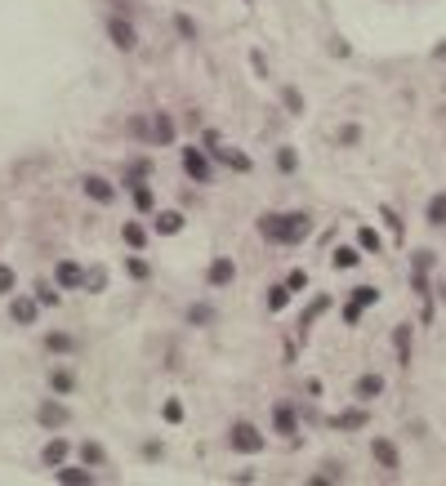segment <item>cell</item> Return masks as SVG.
I'll return each mask as SVG.
<instances>
[{"instance_id": "23", "label": "cell", "mask_w": 446, "mask_h": 486, "mask_svg": "<svg viewBox=\"0 0 446 486\" xmlns=\"http://www.w3.org/2000/svg\"><path fill=\"white\" fill-rule=\"evenodd\" d=\"M281 103L286 107H291V112L299 116V112H304V99H299V90H291V85H286V90H281Z\"/></svg>"}, {"instance_id": "38", "label": "cell", "mask_w": 446, "mask_h": 486, "mask_svg": "<svg viewBox=\"0 0 446 486\" xmlns=\"http://www.w3.org/2000/svg\"><path fill=\"white\" fill-rule=\"evenodd\" d=\"M246 5H250V0H246Z\"/></svg>"}, {"instance_id": "7", "label": "cell", "mask_w": 446, "mask_h": 486, "mask_svg": "<svg viewBox=\"0 0 446 486\" xmlns=\"http://www.w3.org/2000/svg\"><path fill=\"white\" fill-rule=\"evenodd\" d=\"M54 282L63 286V290H76V286H85V272L76 268V263H58V272H54Z\"/></svg>"}, {"instance_id": "20", "label": "cell", "mask_w": 446, "mask_h": 486, "mask_svg": "<svg viewBox=\"0 0 446 486\" xmlns=\"http://www.w3.org/2000/svg\"><path fill=\"white\" fill-rule=\"evenodd\" d=\"M214 152H219L232 169H250V156H246V152H232V148H214Z\"/></svg>"}, {"instance_id": "33", "label": "cell", "mask_w": 446, "mask_h": 486, "mask_svg": "<svg viewBox=\"0 0 446 486\" xmlns=\"http://www.w3.org/2000/svg\"><path fill=\"white\" fill-rule=\"evenodd\" d=\"M415 268H419V272L433 268V250H419V254H415Z\"/></svg>"}, {"instance_id": "29", "label": "cell", "mask_w": 446, "mask_h": 486, "mask_svg": "<svg viewBox=\"0 0 446 486\" xmlns=\"http://www.w3.org/2000/svg\"><path fill=\"white\" fill-rule=\"evenodd\" d=\"M9 290H14V268L0 263V295H9Z\"/></svg>"}, {"instance_id": "24", "label": "cell", "mask_w": 446, "mask_h": 486, "mask_svg": "<svg viewBox=\"0 0 446 486\" xmlns=\"http://www.w3.org/2000/svg\"><path fill=\"white\" fill-rule=\"evenodd\" d=\"M130 192H134V205H139V210H152V192L143 188V183H130Z\"/></svg>"}, {"instance_id": "27", "label": "cell", "mask_w": 446, "mask_h": 486, "mask_svg": "<svg viewBox=\"0 0 446 486\" xmlns=\"http://www.w3.org/2000/svg\"><path fill=\"white\" fill-rule=\"evenodd\" d=\"M50 384H54V393H71V375H67V370H54Z\"/></svg>"}, {"instance_id": "5", "label": "cell", "mask_w": 446, "mask_h": 486, "mask_svg": "<svg viewBox=\"0 0 446 486\" xmlns=\"http://www.w3.org/2000/svg\"><path fill=\"white\" fill-rule=\"evenodd\" d=\"M107 36L120 45V50H134V27L125 18H107Z\"/></svg>"}, {"instance_id": "37", "label": "cell", "mask_w": 446, "mask_h": 486, "mask_svg": "<svg viewBox=\"0 0 446 486\" xmlns=\"http://www.w3.org/2000/svg\"><path fill=\"white\" fill-rule=\"evenodd\" d=\"M286 286H291V290H304V286H308V277H304V272H291V282H286Z\"/></svg>"}, {"instance_id": "11", "label": "cell", "mask_w": 446, "mask_h": 486, "mask_svg": "<svg viewBox=\"0 0 446 486\" xmlns=\"http://www.w3.org/2000/svg\"><path fill=\"white\" fill-rule=\"evenodd\" d=\"M9 317H14L18 326H32L36 321V303L32 299H14V303H9Z\"/></svg>"}, {"instance_id": "12", "label": "cell", "mask_w": 446, "mask_h": 486, "mask_svg": "<svg viewBox=\"0 0 446 486\" xmlns=\"http://www.w3.org/2000/svg\"><path fill=\"white\" fill-rule=\"evenodd\" d=\"M63 406H58V402H45L41 406V424H45V429H63Z\"/></svg>"}, {"instance_id": "4", "label": "cell", "mask_w": 446, "mask_h": 486, "mask_svg": "<svg viewBox=\"0 0 446 486\" xmlns=\"http://www.w3.org/2000/svg\"><path fill=\"white\" fill-rule=\"evenodd\" d=\"M143 139H148V143H170V139H174V120L165 116V112H156V116H152V125H148V134H143Z\"/></svg>"}, {"instance_id": "3", "label": "cell", "mask_w": 446, "mask_h": 486, "mask_svg": "<svg viewBox=\"0 0 446 486\" xmlns=\"http://www.w3.org/2000/svg\"><path fill=\"white\" fill-rule=\"evenodd\" d=\"M232 446H237V451H246V455H255V451H263V437L250 429V424H237V429H232Z\"/></svg>"}, {"instance_id": "10", "label": "cell", "mask_w": 446, "mask_h": 486, "mask_svg": "<svg viewBox=\"0 0 446 486\" xmlns=\"http://www.w3.org/2000/svg\"><path fill=\"white\" fill-rule=\"evenodd\" d=\"M272 429L286 433V437H295V410L291 406H272Z\"/></svg>"}, {"instance_id": "35", "label": "cell", "mask_w": 446, "mask_h": 486, "mask_svg": "<svg viewBox=\"0 0 446 486\" xmlns=\"http://www.w3.org/2000/svg\"><path fill=\"white\" fill-rule=\"evenodd\" d=\"M50 348H54V352H67L71 339H67V335H50Z\"/></svg>"}, {"instance_id": "13", "label": "cell", "mask_w": 446, "mask_h": 486, "mask_svg": "<svg viewBox=\"0 0 446 486\" xmlns=\"http://www.w3.org/2000/svg\"><path fill=\"white\" fill-rule=\"evenodd\" d=\"M63 459H67V442H63V437H54V442L45 446V464H50V468H58Z\"/></svg>"}, {"instance_id": "31", "label": "cell", "mask_w": 446, "mask_h": 486, "mask_svg": "<svg viewBox=\"0 0 446 486\" xmlns=\"http://www.w3.org/2000/svg\"><path fill=\"white\" fill-rule=\"evenodd\" d=\"M361 317V303H344V326H357Z\"/></svg>"}, {"instance_id": "28", "label": "cell", "mask_w": 446, "mask_h": 486, "mask_svg": "<svg viewBox=\"0 0 446 486\" xmlns=\"http://www.w3.org/2000/svg\"><path fill=\"white\" fill-rule=\"evenodd\" d=\"M357 241H361V250H379V232H370V228H361Z\"/></svg>"}, {"instance_id": "16", "label": "cell", "mask_w": 446, "mask_h": 486, "mask_svg": "<svg viewBox=\"0 0 446 486\" xmlns=\"http://www.w3.org/2000/svg\"><path fill=\"white\" fill-rule=\"evenodd\" d=\"M428 223H433V228L446 223V192H438V197L428 201Z\"/></svg>"}, {"instance_id": "26", "label": "cell", "mask_w": 446, "mask_h": 486, "mask_svg": "<svg viewBox=\"0 0 446 486\" xmlns=\"http://www.w3.org/2000/svg\"><path fill=\"white\" fill-rule=\"evenodd\" d=\"M125 241H130V246H134V250H139V246H143V241H148V232H143V228H139V223H125Z\"/></svg>"}, {"instance_id": "34", "label": "cell", "mask_w": 446, "mask_h": 486, "mask_svg": "<svg viewBox=\"0 0 446 486\" xmlns=\"http://www.w3.org/2000/svg\"><path fill=\"white\" fill-rule=\"evenodd\" d=\"M277 165H281V169H295V152L281 148V152H277Z\"/></svg>"}, {"instance_id": "25", "label": "cell", "mask_w": 446, "mask_h": 486, "mask_svg": "<svg viewBox=\"0 0 446 486\" xmlns=\"http://www.w3.org/2000/svg\"><path fill=\"white\" fill-rule=\"evenodd\" d=\"M335 424H340V429H361V424H366V415H361V410H348V415H340Z\"/></svg>"}, {"instance_id": "8", "label": "cell", "mask_w": 446, "mask_h": 486, "mask_svg": "<svg viewBox=\"0 0 446 486\" xmlns=\"http://www.w3.org/2000/svg\"><path fill=\"white\" fill-rule=\"evenodd\" d=\"M353 393L361 397V402H375V397L384 393V380H379V375H361V380H357V388H353Z\"/></svg>"}, {"instance_id": "17", "label": "cell", "mask_w": 446, "mask_h": 486, "mask_svg": "<svg viewBox=\"0 0 446 486\" xmlns=\"http://www.w3.org/2000/svg\"><path fill=\"white\" fill-rule=\"evenodd\" d=\"M357 259H361V254H357L353 246H340V250H335V259H330V263H335V268H357Z\"/></svg>"}, {"instance_id": "30", "label": "cell", "mask_w": 446, "mask_h": 486, "mask_svg": "<svg viewBox=\"0 0 446 486\" xmlns=\"http://www.w3.org/2000/svg\"><path fill=\"white\" fill-rule=\"evenodd\" d=\"M165 419H170V424L183 419V402H174V397H170V402H165Z\"/></svg>"}, {"instance_id": "22", "label": "cell", "mask_w": 446, "mask_h": 486, "mask_svg": "<svg viewBox=\"0 0 446 486\" xmlns=\"http://www.w3.org/2000/svg\"><path fill=\"white\" fill-rule=\"evenodd\" d=\"M375 299H379V290H375V286H357V290H353V303H361V308H370Z\"/></svg>"}, {"instance_id": "6", "label": "cell", "mask_w": 446, "mask_h": 486, "mask_svg": "<svg viewBox=\"0 0 446 486\" xmlns=\"http://www.w3.org/2000/svg\"><path fill=\"white\" fill-rule=\"evenodd\" d=\"M232 277H237V263H232V259H214L210 272H206V282H210V286H228Z\"/></svg>"}, {"instance_id": "1", "label": "cell", "mask_w": 446, "mask_h": 486, "mask_svg": "<svg viewBox=\"0 0 446 486\" xmlns=\"http://www.w3.org/2000/svg\"><path fill=\"white\" fill-rule=\"evenodd\" d=\"M308 223H312L308 214H268L259 223V232L268 237V241H286V246H291V241H299V237L308 232Z\"/></svg>"}, {"instance_id": "18", "label": "cell", "mask_w": 446, "mask_h": 486, "mask_svg": "<svg viewBox=\"0 0 446 486\" xmlns=\"http://www.w3.org/2000/svg\"><path fill=\"white\" fill-rule=\"evenodd\" d=\"M393 344H397V357H411V326H397V335H393Z\"/></svg>"}, {"instance_id": "32", "label": "cell", "mask_w": 446, "mask_h": 486, "mask_svg": "<svg viewBox=\"0 0 446 486\" xmlns=\"http://www.w3.org/2000/svg\"><path fill=\"white\" fill-rule=\"evenodd\" d=\"M81 455H85V464H103V451L94 442H85V451H81Z\"/></svg>"}, {"instance_id": "21", "label": "cell", "mask_w": 446, "mask_h": 486, "mask_svg": "<svg viewBox=\"0 0 446 486\" xmlns=\"http://www.w3.org/2000/svg\"><path fill=\"white\" fill-rule=\"evenodd\" d=\"M291 303V286H272V295H268V308L277 312V308H286Z\"/></svg>"}, {"instance_id": "15", "label": "cell", "mask_w": 446, "mask_h": 486, "mask_svg": "<svg viewBox=\"0 0 446 486\" xmlns=\"http://www.w3.org/2000/svg\"><path fill=\"white\" fill-rule=\"evenodd\" d=\"M179 228H183V214H174V210H165V214H156V232H179Z\"/></svg>"}, {"instance_id": "19", "label": "cell", "mask_w": 446, "mask_h": 486, "mask_svg": "<svg viewBox=\"0 0 446 486\" xmlns=\"http://www.w3.org/2000/svg\"><path fill=\"white\" fill-rule=\"evenodd\" d=\"M85 192H90L94 201H112V183H107V179H90Z\"/></svg>"}, {"instance_id": "2", "label": "cell", "mask_w": 446, "mask_h": 486, "mask_svg": "<svg viewBox=\"0 0 446 486\" xmlns=\"http://www.w3.org/2000/svg\"><path fill=\"white\" fill-rule=\"evenodd\" d=\"M183 169H188V179H192V183H210V174H214L201 148H183Z\"/></svg>"}, {"instance_id": "9", "label": "cell", "mask_w": 446, "mask_h": 486, "mask_svg": "<svg viewBox=\"0 0 446 486\" xmlns=\"http://www.w3.org/2000/svg\"><path fill=\"white\" fill-rule=\"evenodd\" d=\"M370 451H375V459L384 468H397V446L389 442V437H375V442H370Z\"/></svg>"}, {"instance_id": "14", "label": "cell", "mask_w": 446, "mask_h": 486, "mask_svg": "<svg viewBox=\"0 0 446 486\" xmlns=\"http://www.w3.org/2000/svg\"><path fill=\"white\" fill-rule=\"evenodd\" d=\"M54 478H58V482H76V486H85V482H94V473H90V468H54Z\"/></svg>"}, {"instance_id": "36", "label": "cell", "mask_w": 446, "mask_h": 486, "mask_svg": "<svg viewBox=\"0 0 446 486\" xmlns=\"http://www.w3.org/2000/svg\"><path fill=\"white\" fill-rule=\"evenodd\" d=\"M125 268H130V277H148V263H143V259H130Z\"/></svg>"}]
</instances>
